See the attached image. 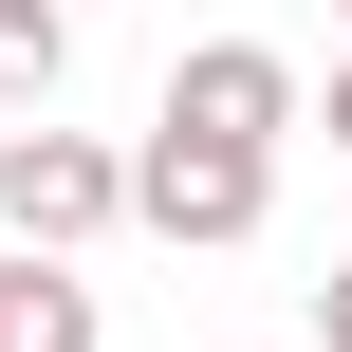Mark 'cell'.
<instances>
[{"mask_svg":"<svg viewBox=\"0 0 352 352\" xmlns=\"http://www.w3.org/2000/svg\"><path fill=\"white\" fill-rule=\"evenodd\" d=\"M260 204H278V148H223V130H167L148 111V148H130V223L148 241H260Z\"/></svg>","mask_w":352,"mask_h":352,"instance_id":"6da1fadb","label":"cell"},{"mask_svg":"<svg viewBox=\"0 0 352 352\" xmlns=\"http://www.w3.org/2000/svg\"><path fill=\"white\" fill-rule=\"evenodd\" d=\"M93 223H130V167H111L93 130H37V111H19V130H0V241H56V260H74Z\"/></svg>","mask_w":352,"mask_h":352,"instance_id":"7a4b0ae2","label":"cell"},{"mask_svg":"<svg viewBox=\"0 0 352 352\" xmlns=\"http://www.w3.org/2000/svg\"><path fill=\"white\" fill-rule=\"evenodd\" d=\"M167 130L278 148V130H297V56H278V37H186V56H167Z\"/></svg>","mask_w":352,"mask_h":352,"instance_id":"3957f363","label":"cell"},{"mask_svg":"<svg viewBox=\"0 0 352 352\" xmlns=\"http://www.w3.org/2000/svg\"><path fill=\"white\" fill-rule=\"evenodd\" d=\"M0 352H93V278L56 241H0Z\"/></svg>","mask_w":352,"mask_h":352,"instance_id":"277c9868","label":"cell"},{"mask_svg":"<svg viewBox=\"0 0 352 352\" xmlns=\"http://www.w3.org/2000/svg\"><path fill=\"white\" fill-rule=\"evenodd\" d=\"M74 74V0H0V111H56Z\"/></svg>","mask_w":352,"mask_h":352,"instance_id":"5b68a950","label":"cell"},{"mask_svg":"<svg viewBox=\"0 0 352 352\" xmlns=\"http://www.w3.org/2000/svg\"><path fill=\"white\" fill-rule=\"evenodd\" d=\"M316 352H352V260H334V278H316Z\"/></svg>","mask_w":352,"mask_h":352,"instance_id":"8992f818","label":"cell"},{"mask_svg":"<svg viewBox=\"0 0 352 352\" xmlns=\"http://www.w3.org/2000/svg\"><path fill=\"white\" fill-rule=\"evenodd\" d=\"M334 148H352V56H334Z\"/></svg>","mask_w":352,"mask_h":352,"instance_id":"52a82bcc","label":"cell"},{"mask_svg":"<svg viewBox=\"0 0 352 352\" xmlns=\"http://www.w3.org/2000/svg\"><path fill=\"white\" fill-rule=\"evenodd\" d=\"M334 19H352V0H334Z\"/></svg>","mask_w":352,"mask_h":352,"instance_id":"ba28073f","label":"cell"}]
</instances>
